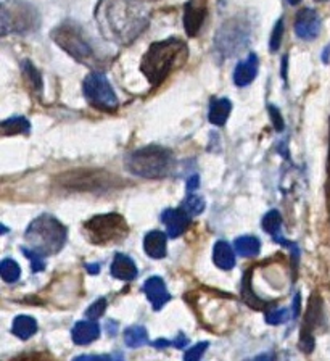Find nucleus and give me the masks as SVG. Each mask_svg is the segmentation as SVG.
<instances>
[{
	"label": "nucleus",
	"mask_w": 330,
	"mask_h": 361,
	"mask_svg": "<svg viewBox=\"0 0 330 361\" xmlns=\"http://www.w3.org/2000/svg\"><path fill=\"white\" fill-rule=\"evenodd\" d=\"M232 112V102L229 99H213L210 102L208 120L214 126H224Z\"/></svg>",
	"instance_id": "20"
},
{
	"label": "nucleus",
	"mask_w": 330,
	"mask_h": 361,
	"mask_svg": "<svg viewBox=\"0 0 330 361\" xmlns=\"http://www.w3.org/2000/svg\"><path fill=\"white\" fill-rule=\"evenodd\" d=\"M258 68H260V60L255 54H249L245 60L237 63L234 70V84L239 87H245L255 81L258 75Z\"/></svg>",
	"instance_id": "16"
},
{
	"label": "nucleus",
	"mask_w": 330,
	"mask_h": 361,
	"mask_svg": "<svg viewBox=\"0 0 330 361\" xmlns=\"http://www.w3.org/2000/svg\"><path fill=\"white\" fill-rule=\"evenodd\" d=\"M105 309H107V298H99V300L94 302L89 308H87L86 316L92 319V321H97V319L105 313Z\"/></svg>",
	"instance_id": "33"
},
{
	"label": "nucleus",
	"mask_w": 330,
	"mask_h": 361,
	"mask_svg": "<svg viewBox=\"0 0 330 361\" xmlns=\"http://www.w3.org/2000/svg\"><path fill=\"white\" fill-rule=\"evenodd\" d=\"M267 110H269L272 125H274L276 131H283V128H285V123H283V120H282L279 108L274 107V105H269V108H267Z\"/></svg>",
	"instance_id": "36"
},
{
	"label": "nucleus",
	"mask_w": 330,
	"mask_h": 361,
	"mask_svg": "<svg viewBox=\"0 0 330 361\" xmlns=\"http://www.w3.org/2000/svg\"><path fill=\"white\" fill-rule=\"evenodd\" d=\"M324 323V307L322 300L317 293H313L311 298H309L308 312L305 314V323H303L301 332H300V350L305 353H311L314 350V345H316V340H314V331H316L317 326H321Z\"/></svg>",
	"instance_id": "11"
},
{
	"label": "nucleus",
	"mask_w": 330,
	"mask_h": 361,
	"mask_svg": "<svg viewBox=\"0 0 330 361\" xmlns=\"http://www.w3.org/2000/svg\"><path fill=\"white\" fill-rule=\"evenodd\" d=\"M152 345H153V347L157 348V350H162V348L171 347L173 342H171V340H166V339H158V340H155V342H153Z\"/></svg>",
	"instance_id": "40"
},
{
	"label": "nucleus",
	"mask_w": 330,
	"mask_h": 361,
	"mask_svg": "<svg viewBox=\"0 0 330 361\" xmlns=\"http://www.w3.org/2000/svg\"><path fill=\"white\" fill-rule=\"evenodd\" d=\"M242 297H244L246 305H250L251 308L262 309L266 307V302L261 300V298L253 292V289H251V284L249 282V275L245 276L244 286H242Z\"/></svg>",
	"instance_id": "30"
},
{
	"label": "nucleus",
	"mask_w": 330,
	"mask_h": 361,
	"mask_svg": "<svg viewBox=\"0 0 330 361\" xmlns=\"http://www.w3.org/2000/svg\"><path fill=\"white\" fill-rule=\"evenodd\" d=\"M31 123L24 116H12L2 123L3 136H15V134H29Z\"/></svg>",
	"instance_id": "25"
},
{
	"label": "nucleus",
	"mask_w": 330,
	"mask_h": 361,
	"mask_svg": "<svg viewBox=\"0 0 330 361\" xmlns=\"http://www.w3.org/2000/svg\"><path fill=\"white\" fill-rule=\"evenodd\" d=\"M162 221L166 226L168 236L178 239L189 228L190 216L182 208H166L162 213Z\"/></svg>",
	"instance_id": "14"
},
{
	"label": "nucleus",
	"mask_w": 330,
	"mask_h": 361,
	"mask_svg": "<svg viewBox=\"0 0 330 361\" xmlns=\"http://www.w3.org/2000/svg\"><path fill=\"white\" fill-rule=\"evenodd\" d=\"M73 361H113V355H79Z\"/></svg>",
	"instance_id": "37"
},
{
	"label": "nucleus",
	"mask_w": 330,
	"mask_h": 361,
	"mask_svg": "<svg viewBox=\"0 0 330 361\" xmlns=\"http://www.w3.org/2000/svg\"><path fill=\"white\" fill-rule=\"evenodd\" d=\"M316 2H327V0H316Z\"/></svg>",
	"instance_id": "46"
},
{
	"label": "nucleus",
	"mask_w": 330,
	"mask_h": 361,
	"mask_svg": "<svg viewBox=\"0 0 330 361\" xmlns=\"http://www.w3.org/2000/svg\"><path fill=\"white\" fill-rule=\"evenodd\" d=\"M251 361H274V357H272V353H262V355H258V357Z\"/></svg>",
	"instance_id": "42"
},
{
	"label": "nucleus",
	"mask_w": 330,
	"mask_h": 361,
	"mask_svg": "<svg viewBox=\"0 0 330 361\" xmlns=\"http://www.w3.org/2000/svg\"><path fill=\"white\" fill-rule=\"evenodd\" d=\"M143 250L153 260L166 256V234L162 231H150L143 237Z\"/></svg>",
	"instance_id": "17"
},
{
	"label": "nucleus",
	"mask_w": 330,
	"mask_h": 361,
	"mask_svg": "<svg viewBox=\"0 0 330 361\" xmlns=\"http://www.w3.org/2000/svg\"><path fill=\"white\" fill-rule=\"evenodd\" d=\"M187 190L189 192H194V190H197L198 187H200V176L198 174H194V176H190L189 179H187Z\"/></svg>",
	"instance_id": "38"
},
{
	"label": "nucleus",
	"mask_w": 330,
	"mask_h": 361,
	"mask_svg": "<svg viewBox=\"0 0 330 361\" xmlns=\"http://www.w3.org/2000/svg\"><path fill=\"white\" fill-rule=\"evenodd\" d=\"M111 275L120 281H134L137 277L136 263L127 255L116 254L111 263Z\"/></svg>",
	"instance_id": "19"
},
{
	"label": "nucleus",
	"mask_w": 330,
	"mask_h": 361,
	"mask_svg": "<svg viewBox=\"0 0 330 361\" xmlns=\"http://www.w3.org/2000/svg\"><path fill=\"white\" fill-rule=\"evenodd\" d=\"M126 168L136 176L146 179H159L168 176L174 168V155L159 146L142 147L129 153L125 160Z\"/></svg>",
	"instance_id": "4"
},
{
	"label": "nucleus",
	"mask_w": 330,
	"mask_h": 361,
	"mask_svg": "<svg viewBox=\"0 0 330 361\" xmlns=\"http://www.w3.org/2000/svg\"><path fill=\"white\" fill-rule=\"evenodd\" d=\"M300 316V293H297L295 302H293V318Z\"/></svg>",
	"instance_id": "41"
},
{
	"label": "nucleus",
	"mask_w": 330,
	"mask_h": 361,
	"mask_svg": "<svg viewBox=\"0 0 330 361\" xmlns=\"http://www.w3.org/2000/svg\"><path fill=\"white\" fill-rule=\"evenodd\" d=\"M213 261L219 270L229 271L235 266V254L226 240H218L213 249Z\"/></svg>",
	"instance_id": "21"
},
{
	"label": "nucleus",
	"mask_w": 330,
	"mask_h": 361,
	"mask_svg": "<svg viewBox=\"0 0 330 361\" xmlns=\"http://www.w3.org/2000/svg\"><path fill=\"white\" fill-rule=\"evenodd\" d=\"M12 332L17 335L18 339L28 340L29 337H33V335L38 332V321H36L33 316H26V314L17 316L13 319Z\"/></svg>",
	"instance_id": "23"
},
{
	"label": "nucleus",
	"mask_w": 330,
	"mask_h": 361,
	"mask_svg": "<svg viewBox=\"0 0 330 361\" xmlns=\"http://www.w3.org/2000/svg\"><path fill=\"white\" fill-rule=\"evenodd\" d=\"M52 39L58 47L63 49L76 61L87 66H95L100 59L97 55L91 38L84 33L79 24L73 22H65L52 31Z\"/></svg>",
	"instance_id": "5"
},
{
	"label": "nucleus",
	"mask_w": 330,
	"mask_h": 361,
	"mask_svg": "<svg viewBox=\"0 0 330 361\" xmlns=\"http://www.w3.org/2000/svg\"><path fill=\"white\" fill-rule=\"evenodd\" d=\"M82 92H84L86 100L100 112L113 113L120 107L115 91L102 71H92L91 75H87L82 82Z\"/></svg>",
	"instance_id": "8"
},
{
	"label": "nucleus",
	"mask_w": 330,
	"mask_h": 361,
	"mask_svg": "<svg viewBox=\"0 0 330 361\" xmlns=\"http://www.w3.org/2000/svg\"><path fill=\"white\" fill-rule=\"evenodd\" d=\"M100 326L95 321H79L71 331V339L76 345H89L99 339Z\"/></svg>",
	"instance_id": "18"
},
{
	"label": "nucleus",
	"mask_w": 330,
	"mask_h": 361,
	"mask_svg": "<svg viewBox=\"0 0 330 361\" xmlns=\"http://www.w3.org/2000/svg\"><path fill=\"white\" fill-rule=\"evenodd\" d=\"M205 206H206L205 199L198 194H189L187 197L182 200V203H180V208H182L190 218H192V216L202 215Z\"/></svg>",
	"instance_id": "28"
},
{
	"label": "nucleus",
	"mask_w": 330,
	"mask_h": 361,
	"mask_svg": "<svg viewBox=\"0 0 330 361\" xmlns=\"http://www.w3.org/2000/svg\"><path fill=\"white\" fill-rule=\"evenodd\" d=\"M87 270H89L91 275H99L100 266L99 265H89V266H87Z\"/></svg>",
	"instance_id": "43"
},
{
	"label": "nucleus",
	"mask_w": 330,
	"mask_h": 361,
	"mask_svg": "<svg viewBox=\"0 0 330 361\" xmlns=\"http://www.w3.org/2000/svg\"><path fill=\"white\" fill-rule=\"evenodd\" d=\"M113 361H123V357L120 353H115L113 355Z\"/></svg>",
	"instance_id": "44"
},
{
	"label": "nucleus",
	"mask_w": 330,
	"mask_h": 361,
	"mask_svg": "<svg viewBox=\"0 0 330 361\" xmlns=\"http://www.w3.org/2000/svg\"><path fill=\"white\" fill-rule=\"evenodd\" d=\"M39 24V12L31 3L23 0H8L2 3V36L33 33Z\"/></svg>",
	"instance_id": "7"
},
{
	"label": "nucleus",
	"mask_w": 330,
	"mask_h": 361,
	"mask_svg": "<svg viewBox=\"0 0 330 361\" xmlns=\"http://www.w3.org/2000/svg\"><path fill=\"white\" fill-rule=\"evenodd\" d=\"M282 36H283V18H281L279 22L276 23L274 29H272V36H271V44L269 47L272 52H277L281 47L282 43Z\"/></svg>",
	"instance_id": "35"
},
{
	"label": "nucleus",
	"mask_w": 330,
	"mask_h": 361,
	"mask_svg": "<svg viewBox=\"0 0 330 361\" xmlns=\"http://www.w3.org/2000/svg\"><path fill=\"white\" fill-rule=\"evenodd\" d=\"M293 28H295V34L298 36V38H301L305 40H313V39H316L319 34H321L322 20H321V17H319V13L316 12V10L303 8L297 13Z\"/></svg>",
	"instance_id": "13"
},
{
	"label": "nucleus",
	"mask_w": 330,
	"mask_h": 361,
	"mask_svg": "<svg viewBox=\"0 0 330 361\" xmlns=\"http://www.w3.org/2000/svg\"><path fill=\"white\" fill-rule=\"evenodd\" d=\"M148 342V331L143 326H129L125 331V344L131 348H139Z\"/></svg>",
	"instance_id": "26"
},
{
	"label": "nucleus",
	"mask_w": 330,
	"mask_h": 361,
	"mask_svg": "<svg viewBox=\"0 0 330 361\" xmlns=\"http://www.w3.org/2000/svg\"><path fill=\"white\" fill-rule=\"evenodd\" d=\"M208 17V0H187L184 5V29L190 38H195Z\"/></svg>",
	"instance_id": "12"
},
{
	"label": "nucleus",
	"mask_w": 330,
	"mask_h": 361,
	"mask_svg": "<svg viewBox=\"0 0 330 361\" xmlns=\"http://www.w3.org/2000/svg\"><path fill=\"white\" fill-rule=\"evenodd\" d=\"M68 239V231L55 216L40 215L31 221L24 232V240L36 254L42 256L56 255Z\"/></svg>",
	"instance_id": "3"
},
{
	"label": "nucleus",
	"mask_w": 330,
	"mask_h": 361,
	"mask_svg": "<svg viewBox=\"0 0 330 361\" xmlns=\"http://www.w3.org/2000/svg\"><path fill=\"white\" fill-rule=\"evenodd\" d=\"M86 239L94 245H110L125 239L129 232L126 220L118 213L97 215L82 226Z\"/></svg>",
	"instance_id": "6"
},
{
	"label": "nucleus",
	"mask_w": 330,
	"mask_h": 361,
	"mask_svg": "<svg viewBox=\"0 0 330 361\" xmlns=\"http://www.w3.org/2000/svg\"><path fill=\"white\" fill-rule=\"evenodd\" d=\"M143 292H146L147 298L150 300L155 312H159V309L171 300V295H169L166 284H164L162 277L158 276H153L150 279L143 282Z\"/></svg>",
	"instance_id": "15"
},
{
	"label": "nucleus",
	"mask_w": 330,
	"mask_h": 361,
	"mask_svg": "<svg viewBox=\"0 0 330 361\" xmlns=\"http://www.w3.org/2000/svg\"><path fill=\"white\" fill-rule=\"evenodd\" d=\"M208 345H210L208 342H200L197 345H194V347H190L184 355V361H200L203 358Z\"/></svg>",
	"instance_id": "32"
},
{
	"label": "nucleus",
	"mask_w": 330,
	"mask_h": 361,
	"mask_svg": "<svg viewBox=\"0 0 330 361\" xmlns=\"http://www.w3.org/2000/svg\"><path fill=\"white\" fill-rule=\"evenodd\" d=\"M22 76L29 92H34V94L42 92V76H40L39 70L29 60H24L22 63Z\"/></svg>",
	"instance_id": "22"
},
{
	"label": "nucleus",
	"mask_w": 330,
	"mask_h": 361,
	"mask_svg": "<svg viewBox=\"0 0 330 361\" xmlns=\"http://www.w3.org/2000/svg\"><path fill=\"white\" fill-rule=\"evenodd\" d=\"M187 344H189V339L185 337L184 334H179L178 339L173 342V347H176V348H185V345H187Z\"/></svg>",
	"instance_id": "39"
},
{
	"label": "nucleus",
	"mask_w": 330,
	"mask_h": 361,
	"mask_svg": "<svg viewBox=\"0 0 330 361\" xmlns=\"http://www.w3.org/2000/svg\"><path fill=\"white\" fill-rule=\"evenodd\" d=\"M234 249L237 252V255L253 258L260 254L261 242H260V239H256V237H253V236H242V237H239V239H235Z\"/></svg>",
	"instance_id": "24"
},
{
	"label": "nucleus",
	"mask_w": 330,
	"mask_h": 361,
	"mask_svg": "<svg viewBox=\"0 0 330 361\" xmlns=\"http://www.w3.org/2000/svg\"><path fill=\"white\" fill-rule=\"evenodd\" d=\"M250 40L249 23L242 18H230L229 22L223 23L221 29L216 34V50L223 56H232L239 54L242 49L246 47Z\"/></svg>",
	"instance_id": "9"
},
{
	"label": "nucleus",
	"mask_w": 330,
	"mask_h": 361,
	"mask_svg": "<svg viewBox=\"0 0 330 361\" xmlns=\"http://www.w3.org/2000/svg\"><path fill=\"white\" fill-rule=\"evenodd\" d=\"M0 272H2V279L8 284L17 282L19 279V276H22V270H19L18 263L10 260V258H5V260L0 263Z\"/></svg>",
	"instance_id": "29"
},
{
	"label": "nucleus",
	"mask_w": 330,
	"mask_h": 361,
	"mask_svg": "<svg viewBox=\"0 0 330 361\" xmlns=\"http://www.w3.org/2000/svg\"><path fill=\"white\" fill-rule=\"evenodd\" d=\"M23 254L28 256V260L31 261V268H33L34 272L44 271L45 261H44V256L42 255L36 254V252H33L31 249H23Z\"/></svg>",
	"instance_id": "34"
},
{
	"label": "nucleus",
	"mask_w": 330,
	"mask_h": 361,
	"mask_svg": "<svg viewBox=\"0 0 330 361\" xmlns=\"http://www.w3.org/2000/svg\"><path fill=\"white\" fill-rule=\"evenodd\" d=\"M189 55L187 44L178 38L153 43L142 56L141 71L153 87L162 84L166 77L185 63Z\"/></svg>",
	"instance_id": "2"
},
{
	"label": "nucleus",
	"mask_w": 330,
	"mask_h": 361,
	"mask_svg": "<svg viewBox=\"0 0 330 361\" xmlns=\"http://www.w3.org/2000/svg\"><path fill=\"white\" fill-rule=\"evenodd\" d=\"M281 226H282V216L277 210H271L262 216L261 220V228L267 234L276 237L281 236Z\"/></svg>",
	"instance_id": "27"
},
{
	"label": "nucleus",
	"mask_w": 330,
	"mask_h": 361,
	"mask_svg": "<svg viewBox=\"0 0 330 361\" xmlns=\"http://www.w3.org/2000/svg\"><path fill=\"white\" fill-rule=\"evenodd\" d=\"M94 17L103 38L118 45L131 44L148 24L142 0H100Z\"/></svg>",
	"instance_id": "1"
},
{
	"label": "nucleus",
	"mask_w": 330,
	"mask_h": 361,
	"mask_svg": "<svg viewBox=\"0 0 330 361\" xmlns=\"http://www.w3.org/2000/svg\"><path fill=\"white\" fill-rule=\"evenodd\" d=\"M300 2L301 0H287V3H290V5H298Z\"/></svg>",
	"instance_id": "45"
},
{
	"label": "nucleus",
	"mask_w": 330,
	"mask_h": 361,
	"mask_svg": "<svg viewBox=\"0 0 330 361\" xmlns=\"http://www.w3.org/2000/svg\"><path fill=\"white\" fill-rule=\"evenodd\" d=\"M288 318H290V309H288V308H281V309L271 308L266 312V321L272 324V326L285 323Z\"/></svg>",
	"instance_id": "31"
},
{
	"label": "nucleus",
	"mask_w": 330,
	"mask_h": 361,
	"mask_svg": "<svg viewBox=\"0 0 330 361\" xmlns=\"http://www.w3.org/2000/svg\"><path fill=\"white\" fill-rule=\"evenodd\" d=\"M116 180L120 179L102 169H76V171L66 173L60 178V183L65 189L77 190V192L110 189L111 185L116 184Z\"/></svg>",
	"instance_id": "10"
}]
</instances>
